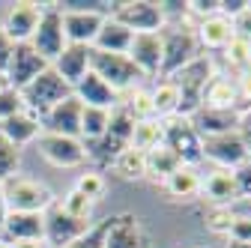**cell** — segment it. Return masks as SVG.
<instances>
[{
  "mask_svg": "<svg viewBox=\"0 0 251 248\" xmlns=\"http://www.w3.org/2000/svg\"><path fill=\"white\" fill-rule=\"evenodd\" d=\"M81 111H84V105H81L75 96L63 99L60 105H54L48 114L39 117L42 132L63 135V138H78V141H81Z\"/></svg>",
  "mask_w": 251,
  "mask_h": 248,
  "instance_id": "cell-16",
  "label": "cell"
},
{
  "mask_svg": "<svg viewBox=\"0 0 251 248\" xmlns=\"http://www.w3.org/2000/svg\"><path fill=\"white\" fill-rule=\"evenodd\" d=\"M233 84H236V93H239V102H248L251 105V69L233 75Z\"/></svg>",
  "mask_w": 251,
  "mask_h": 248,
  "instance_id": "cell-44",
  "label": "cell"
},
{
  "mask_svg": "<svg viewBox=\"0 0 251 248\" xmlns=\"http://www.w3.org/2000/svg\"><path fill=\"white\" fill-rule=\"evenodd\" d=\"M0 135H3L12 147H27V144H36V138L42 135V123L36 114H30V111H21L9 120L0 123Z\"/></svg>",
  "mask_w": 251,
  "mask_h": 248,
  "instance_id": "cell-25",
  "label": "cell"
},
{
  "mask_svg": "<svg viewBox=\"0 0 251 248\" xmlns=\"http://www.w3.org/2000/svg\"><path fill=\"white\" fill-rule=\"evenodd\" d=\"M132 30H126L123 24H117L111 15L105 18L102 30L96 33V39H93V51H105V54H129V45H132Z\"/></svg>",
  "mask_w": 251,
  "mask_h": 248,
  "instance_id": "cell-28",
  "label": "cell"
},
{
  "mask_svg": "<svg viewBox=\"0 0 251 248\" xmlns=\"http://www.w3.org/2000/svg\"><path fill=\"white\" fill-rule=\"evenodd\" d=\"M93 227V222H81V219H72L66 215L57 203L45 212V245L48 248H69L75 239H81L87 230Z\"/></svg>",
  "mask_w": 251,
  "mask_h": 248,
  "instance_id": "cell-13",
  "label": "cell"
},
{
  "mask_svg": "<svg viewBox=\"0 0 251 248\" xmlns=\"http://www.w3.org/2000/svg\"><path fill=\"white\" fill-rule=\"evenodd\" d=\"M33 48L45 63H54V60L63 54L66 48V33H63V12L57 3H42V15H39V24H36V33L30 36L27 42Z\"/></svg>",
  "mask_w": 251,
  "mask_h": 248,
  "instance_id": "cell-8",
  "label": "cell"
},
{
  "mask_svg": "<svg viewBox=\"0 0 251 248\" xmlns=\"http://www.w3.org/2000/svg\"><path fill=\"white\" fill-rule=\"evenodd\" d=\"M222 60H225V66L230 69L227 75H239V72L251 69V45L242 42V39H233V42L222 51Z\"/></svg>",
  "mask_w": 251,
  "mask_h": 248,
  "instance_id": "cell-38",
  "label": "cell"
},
{
  "mask_svg": "<svg viewBox=\"0 0 251 248\" xmlns=\"http://www.w3.org/2000/svg\"><path fill=\"white\" fill-rule=\"evenodd\" d=\"M51 69L66 81L69 87H75L90 72V48H84V45H66L63 54L51 63Z\"/></svg>",
  "mask_w": 251,
  "mask_h": 248,
  "instance_id": "cell-26",
  "label": "cell"
},
{
  "mask_svg": "<svg viewBox=\"0 0 251 248\" xmlns=\"http://www.w3.org/2000/svg\"><path fill=\"white\" fill-rule=\"evenodd\" d=\"M21 111H24L21 93L12 90V87H3V90H0V123L9 120V117H15V114H21Z\"/></svg>",
  "mask_w": 251,
  "mask_h": 248,
  "instance_id": "cell-41",
  "label": "cell"
},
{
  "mask_svg": "<svg viewBox=\"0 0 251 248\" xmlns=\"http://www.w3.org/2000/svg\"><path fill=\"white\" fill-rule=\"evenodd\" d=\"M0 198H3L9 212H48L57 200V195L48 189L42 179H33L27 174H12L0 185Z\"/></svg>",
  "mask_w": 251,
  "mask_h": 248,
  "instance_id": "cell-3",
  "label": "cell"
},
{
  "mask_svg": "<svg viewBox=\"0 0 251 248\" xmlns=\"http://www.w3.org/2000/svg\"><path fill=\"white\" fill-rule=\"evenodd\" d=\"M227 248H251V245H245V242H227Z\"/></svg>",
  "mask_w": 251,
  "mask_h": 248,
  "instance_id": "cell-49",
  "label": "cell"
},
{
  "mask_svg": "<svg viewBox=\"0 0 251 248\" xmlns=\"http://www.w3.org/2000/svg\"><path fill=\"white\" fill-rule=\"evenodd\" d=\"M66 215H72V219H81V222H93V209H96V203H93L90 198H84L81 192H75V189H69L63 198H57L54 200Z\"/></svg>",
  "mask_w": 251,
  "mask_h": 248,
  "instance_id": "cell-35",
  "label": "cell"
},
{
  "mask_svg": "<svg viewBox=\"0 0 251 248\" xmlns=\"http://www.w3.org/2000/svg\"><path fill=\"white\" fill-rule=\"evenodd\" d=\"M227 239H230V242H245V245H251V212H236V222H233Z\"/></svg>",
  "mask_w": 251,
  "mask_h": 248,
  "instance_id": "cell-42",
  "label": "cell"
},
{
  "mask_svg": "<svg viewBox=\"0 0 251 248\" xmlns=\"http://www.w3.org/2000/svg\"><path fill=\"white\" fill-rule=\"evenodd\" d=\"M111 171L120 176V179H144L147 176V156L144 152H138V149H132V147H126L120 156L114 159V165H111Z\"/></svg>",
  "mask_w": 251,
  "mask_h": 248,
  "instance_id": "cell-33",
  "label": "cell"
},
{
  "mask_svg": "<svg viewBox=\"0 0 251 248\" xmlns=\"http://www.w3.org/2000/svg\"><path fill=\"white\" fill-rule=\"evenodd\" d=\"M108 15L123 24L132 33H159L168 24L162 3H152V0H123V3H111Z\"/></svg>",
  "mask_w": 251,
  "mask_h": 248,
  "instance_id": "cell-7",
  "label": "cell"
},
{
  "mask_svg": "<svg viewBox=\"0 0 251 248\" xmlns=\"http://www.w3.org/2000/svg\"><path fill=\"white\" fill-rule=\"evenodd\" d=\"M75 192H81L84 198H90L93 203H99L102 198H105V192H108V179H105V174H99V171H84V174H78V179H75V185H72Z\"/></svg>",
  "mask_w": 251,
  "mask_h": 248,
  "instance_id": "cell-36",
  "label": "cell"
},
{
  "mask_svg": "<svg viewBox=\"0 0 251 248\" xmlns=\"http://www.w3.org/2000/svg\"><path fill=\"white\" fill-rule=\"evenodd\" d=\"M203 159L212 162L222 171H236L242 162H248V149L239 138V132H227V135H215V138H203Z\"/></svg>",
  "mask_w": 251,
  "mask_h": 248,
  "instance_id": "cell-14",
  "label": "cell"
},
{
  "mask_svg": "<svg viewBox=\"0 0 251 248\" xmlns=\"http://www.w3.org/2000/svg\"><path fill=\"white\" fill-rule=\"evenodd\" d=\"M105 6H99V9H60L63 12V33H66V42L90 48L93 39H96V33L102 30L105 18H108Z\"/></svg>",
  "mask_w": 251,
  "mask_h": 248,
  "instance_id": "cell-11",
  "label": "cell"
},
{
  "mask_svg": "<svg viewBox=\"0 0 251 248\" xmlns=\"http://www.w3.org/2000/svg\"><path fill=\"white\" fill-rule=\"evenodd\" d=\"M159 33H162V72H159V78L168 81L182 66L192 63L195 57H201V45L195 36V27H188L182 21H168Z\"/></svg>",
  "mask_w": 251,
  "mask_h": 248,
  "instance_id": "cell-2",
  "label": "cell"
},
{
  "mask_svg": "<svg viewBox=\"0 0 251 248\" xmlns=\"http://www.w3.org/2000/svg\"><path fill=\"white\" fill-rule=\"evenodd\" d=\"M129 60L144 78H159L162 72V33H135L129 45Z\"/></svg>",
  "mask_w": 251,
  "mask_h": 248,
  "instance_id": "cell-17",
  "label": "cell"
},
{
  "mask_svg": "<svg viewBox=\"0 0 251 248\" xmlns=\"http://www.w3.org/2000/svg\"><path fill=\"white\" fill-rule=\"evenodd\" d=\"M0 239L9 242H42L45 239V212H9Z\"/></svg>",
  "mask_w": 251,
  "mask_h": 248,
  "instance_id": "cell-19",
  "label": "cell"
},
{
  "mask_svg": "<svg viewBox=\"0 0 251 248\" xmlns=\"http://www.w3.org/2000/svg\"><path fill=\"white\" fill-rule=\"evenodd\" d=\"M233 222H236V206H209L203 212V227L218 236H227Z\"/></svg>",
  "mask_w": 251,
  "mask_h": 248,
  "instance_id": "cell-37",
  "label": "cell"
},
{
  "mask_svg": "<svg viewBox=\"0 0 251 248\" xmlns=\"http://www.w3.org/2000/svg\"><path fill=\"white\" fill-rule=\"evenodd\" d=\"M132 129H135V117L126 111L123 105H117L111 111V120H108V132L87 147V162L93 165V171H111L114 159L120 156V152L129 147V138H132Z\"/></svg>",
  "mask_w": 251,
  "mask_h": 248,
  "instance_id": "cell-1",
  "label": "cell"
},
{
  "mask_svg": "<svg viewBox=\"0 0 251 248\" xmlns=\"http://www.w3.org/2000/svg\"><path fill=\"white\" fill-rule=\"evenodd\" d=\"M179 165H182V162H179L174 152L162 144V147H155L152 152H147V176H144V179H152V182H159V185H162V182L179 168Z\"/></svg>",
  "mask_w": 251,
  "mask_h": 248,
  "instance_id": "cell-31",
  "label": "cell"
},
{
  "mask_svg": "<svg viewBox=\"0 0 251 248\" xmlns=\"http://www.w3.org/2000/svg\"><path fill=\"white\" fill-rule=\"evenodd\" d=\"M152 111H155V120H171L179 114V90L174 81H159L152 90Z\"/></svg>",
  "mask_w": 251,
  "mask_h": 248,
  "instance_id": "cell-30",
  "label": "cell"
},
{
  "mask_svg": "<svg viewBox=\"0 0 251 248\" xmlns=\"http://www.w3.org/2000/svg\"><path fill=\"white\" fill-rule=\"evenodd\" d=\"M6 248H48L45 242H9Z\"/></svg>",
  "mask_w": 251,
  "mask_h": 248,
  "instance_id": "cell-47",
  "label": "cell"
},
{
  "mask_svg": "<svg viewBox=\"0 0 251 248\" xmlns=\"http://www.w3.org/2000/svg\"><path fill=\"white\" fill-rule=\"evenodd\" d=\"M239 138H242V144H245V149H248V156H251V108H242V117H239Z\"/></svg>",
  "mask_w": 251,
  "mask_h": 248,
  "instance_id": "cell-45",
  "label": "cell"
},
{
  "mask_svg": "<svg viewBox=\"0 0 251 248\" xmlns=\"http://www.w3.org/2000/svg\"><path fill=\"white\" fill-rule=\"evenodd\" d=\"M12 51H15V42L3 33V30H0V69H6V63H9Z\"/></svg>",
  "mask_w": 251,
  "mask_h": 248,
  "instance_id": "cell-46",
  "label": "cell"
},
{
  "mask_svg": "<svg viewBox=\"0 0 251 248\" xmlns=\"http://www.w3.org/2000/svg\"><path fill=\"white\" fill-rule=\"evenodd\" d=\"M215 72H218V69H215V60H212L209 54H201V57H195L188 66H182L174 78H168V81H174L176 90H179V114H176V117L192 120V114L201 108L203 87H206V81H209Z\"/></svg>",
  "mask_w": 251,
  "mask_h": 248,
  "instance_id": "cell-4",
  "label": "cell"
},
{
  "mask_svg": "<svg viewBox=\"0 0 251 248\" xmlns=\"http://www.w3.org/2000/svg\"><path fill=\"white\" fill-rule=\"evenodd\" d=\"M162 189L171 200H195L201 195V174L198 168H188V165H179L165 182Z\"/></svg>",
  "mask_w": 251,
  "mask_h": 248,
  "instance_id": "cell-27",
  "label": "cell"
},
{
  "mask_svg": "<svg viewBox=\"0 0 251 248\" xmlns=\"http://www.w3.org/2000/svg\"><path fill=\"white\" fill-rule=\"evenodd\" d=\"M18 165H21V149L12 147L3 135H0V185H3L12 174H18Z\"/></svg>",
  "mask_w": 251,
  "mask_h": 248,
  "instance_id": "cell-39",
  "label": "cell"
},
{
  "mask_svg": "<svg viewBox=\"0 0 251 248\" xmlns=\"http://www.w3.org/2000/svg\"><path fill=\"white\" fill-rule=\"evenodd\" d=\"M195 36H198V45L201 51H218L222 54L233 39H236V30H233V21L222 12H215L209 18H201L195 21Z\"/></svg>",
  "mask_w": 251,
  "mask_h": 248,
  "instance_id": "cell-18",
  "label": "cell"
},
{
  "mask_svg": "<svg viewBox=\"0 0 251 248\" xmlns=\"http://www.w3.org/2000/svg\"><path fill=\"white\" fill-rule=\"evenodd\" d=\"M0 248H6V242H3V239H0Z\"/></svg>",
  "mask_w": 251,
  "mask_h": 248,
  "instance_id": "cell-51",
  "label": "cell"
},
{
  "mask_svg": "<svg viewBox=\"0 0 251 248\" xmlns=\"http://www.w3.org/2000/svg\"><path fill=\"white\" fill-rule=\"evenodd\" d=\"M3 87H9V84H6V75H3V69H0V90H3Z\"/></svg>",
  "mask_w": 251,
  "mask_h": 248,
  "instance_id": "cell-50",
  "label": "cell"
},
{
  "mask_svg": "<svg viewBox=\"0 0 251 248\" xmlns=\"http://www.w3.org/2000/svg\"><path fill=\"white\" fill-rule=\"evenodd\" d=\"M201 195H203V200H209V206H236L239 189H236L233 171L215 168L206 176H201Z\"/></svg>",
  "mask_w": 251,
  "mask_h": 248,
  "instance_id": "cell-21",
  "label": "cell"
},
{
  "mask_svg": "<svg viewBox=\"0 0 251 248\" xmlns=\"http://www.w3.org/2000/svg\"><path fill=\"white\" fill-rule=\"evenodd\" d=\"M239 117L242 111H212V108H198L192 114V126L201 138H215V135H227L239 129Z\"/></svg>",
  "mask_w": 251,
  "mask_h": 248,
  "instance_id": "cell-24",
  "label": "cell"
},
{
  "mask_svg": "<svg viewBox=\"0 0 251 248\" xmlns=\"http://www.w3.org/2000/svg\"><path fill=\"white\" fill-rule=\"evenodd\" d=\"M233 176H236L239 200H251V159H248V162H242V165L233 171Z\"/></svg>",
  "mask_w": 251,
  "mask_h": 248,
  "instance_id": "cell-43",
  "label": "cell"
},
{
  "mask_svg": "<svg viewBox=\"0 0 251 248\" xmlns=\"http://www.w3.org/2000/svg\"><path fill=\"white\" fill-rule=\"evenodd\" d=\"M165 123V147L174 152V156L188 165V168H198L203 162V138L195 132L192 120L185 117H171V120H162Z\"/></svg>",
  "mask_w": 251,
  "mask_h": 248,
  "instance_id": "cell-9",
  "label": "cell"
},
{
  "mask_svg": "<svg viewBox=\"0 0 251 248\" xmlns=\"http://www.w3.org/2000/svg\"><path fill=\"white\" fill-rule=\"evenodd\" d=\"M111 219H114V215H108V219H99V222H93V227H90L81 239H75L69 248H105V236H108Z\"/></svg>",
  "mask_w": 251,
  "mask_h": 248,
  "instance_id": "cell-40",
  "label": "cell"
},
{
  "mask_svg": "<svg viewBox=\"0 0 251 248\" xmlns=\"http://www.w3.org/2000/svg\"><path fill=\"white\" fill-rule=\"evenodd\" d=\"M72 96L84 105V108H105V111H114L120 105V96L93 72H87L75 87H72Z\"/></svg>",
  "mask_w": 251,
  "mask_h": 248,
  "instance_id": "cell-23",
  "label": "cell"
},
{
  "mask_svg": "<svg viewBox=\"0 0 251 248\" xmlns=\"http://www.w3.org/2000/svg\"><path fill=\"white\" fill-rule=\"evenodd\" d=\"M42 15V3H33V0H18V3H9L3 18H0V30L15 42V45H27L30 36L36 33V24Z\"/></svg>",
  "mask_w": 251,
  "mask_h": 248,
  "instance_id": "cell-12",
  "label": "cell"
},
{
  "mask_svg": "<svg viewBox=\"0 0 251 248\" xmlns=\"http://www.w3.org/2000/svg\"><path fill=\"white\" fill-rule=\"evenodd\" d=\"M6 215H9V209H6L3 198H0V230H3V224H6Z\"/></svg>",
  "mask_w": 251,
  "mask_h": 248,
  "instance_id": "cell-48",
  "label": "cell"
},
{
  "mask_svg": "<svg viewBox=\"0 0 251 248\" xmlns=\"http://www.w3.org/2000/svg\"><path fill=\"white\" fill-rule=\"evenodd\" d=\"M108 120H111V111L105 108H84L81 111V144L84 147L96 144L108 132Z\"/></svg>",
  "mask_w": 251,
  "mask_h": 248,
  "instance_id": "cell-32",
  "label": "cell"
},
{
  "mask_svg": "<svg viewBox=\"0 0 251 248\" xmlns=\"http://www.w3.org/2000/svg\"><path fill=\"white\" fill-rule=\"evenodd\" d=\"M36 149H39V156H42L48 165L63 168V171L87 165V147H84L78 138H63V135L42 132V135L36 138Z\"/></svg>",
  "mask_w": 251,
  "mask_h": 248,
  "instance_id": "cell-10",
  "label": "cell"
},
{
  "mask_svg": "<svg viewBox=\"0 0 251 248\" xmlns=\"http://www.w3.org/2000/svg\"><path fill=\"white\" fill-rule=\"evenodd\" d=\"M90 72L102 78L120 99H123V93L135 90L138 81L144 78L129 60V54H105V51H93V48H90Z\"/></svg>",
  "mask_w": 251,
  "mask_h": 248,
  "instance_id": "cell-5",
  "label": "cell"
},
{
  "mask_svg": "<svg viewBox=\"0 0 251 248\" xmlns=\"http://www.w3.org/2000/svg\"><path fill=\"white\" fill-rule=\"evenodd\" d=\"M201 108H212V111H242V102H239L233 75L215 72V75L206 81V87H203Z\"/></svg>",
  "mask_w": 251,
  "mask_h": 248,
  "instance_id": "cell-20",
  "label": "cell"
},
{
  "mask_svg": "<svg viewBox=\"0 0 251 248\" xmlns=\"http://www.w3.org/2000/svg\"><path fill=\"white\" fill-rule=\"evenodd\" d=\"M120 105L129 111L135 120H155V111H152V93L144 90V87L129 90V93L120 99Z\"/></svg>",
  "mask_w": 251,
  "mask_h": 248,
  "instance_id": "cell-34",
  "label": "cell"
},
{
  "mask_svg": "<svg viewBox=\"0 0 251 248\" xmlns=\"http://www.w3.org/2000/svg\"><path fill=\"white\" fill-rule=\"evenodd\" d=\"M48 66H51V63H45V60H42L33 48H30V45H15V51H12V57H9L3 75H6V84H9L12 90H24L30 81H33L36 75H42Z\"/></svg>",
  "mask_w": 251,
  "mask_h": 248,
  "instance_id": "cell-15",
  "label": "cell"
},
{
  "mask_svg": "<svg viewBox=\"0 0 251 248\" xmlns=\"http://www.w3.org/2000/svg\"><path fill=\"white\" fill-rule=\"evenodd\" d=\"M105 248H147V233L135 219V212H120L111 219Z\"/></svg>",
  "mask_w": 251,
  "mask_h": 248,
  "instance_id": "cell-22",
  "label": "cell"
},
{
  "mask_svg": "<svg viewBox=\"0 0 251 248\" xmlns=\"http://www.w3.org/2000/svg\"><path fill=\"white\" fill-rule=\"evenodd\" d=\"M165 141V123L162 120H135V129L129 138V147L138 152H152L155 147H162Z\"/></svg>",
  "mask_w": 251,
  "mask_h": 248,
  "instance_id": "cell-29",
  "label": "cell"
},
{
  "mask_svg": "<svg viewBox=\"0 0 251 248\" xmlns=\"http://www.w3.org/2000/svg\"><path fill=\"white\" fill-rule=\"evenodd\" d=\"M18 93H21L24 111L42 117V114H48L54 105H60L63 99H69V96H72V87L48 66L42 75H36L33 81H30L24 90H18Z\"/></svg>",
  "mask_w": 251,
  "mask_h": 248,
  "instance_id": "cell-6",
  "label": "cell"
}]
</instances>
